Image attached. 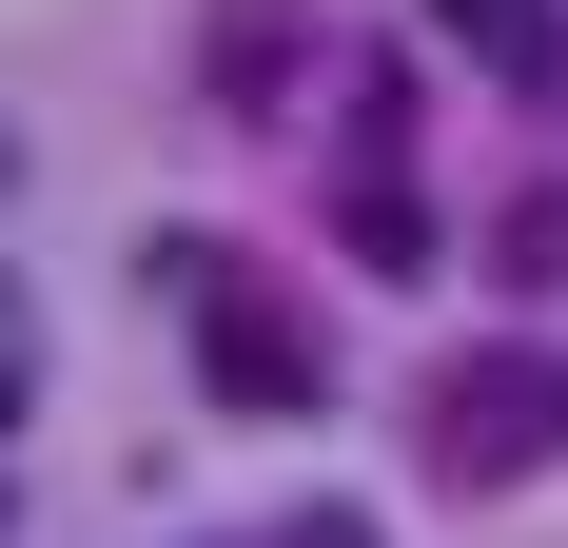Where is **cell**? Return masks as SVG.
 Instances as JSON below:
<instances>
[{
  "instance_id": "obj_4",
  "label": "cell",
  "mask_w": 568,
  "mask_h": 548,
  "mask_svg": "<svg viewBox=\"0 0 568 548\" xmlns=\"http://www.w3.org/2000/svg\"><path fill=\"white\" fill-rule=\"evenodd\" d=\"M294 548H373V509H294Z\"/></svg>"
},
{
  "instance_id": "obj_1",
  "label": "cell",
  "mask_w": 568,
  "mask_h": 548,
  "mask_svg": "<svg viewBox=\"0 0 568 548\" xmlns=\"http://www.w3.org/2000/svg\"><path fill=\"white\" fill-rule=\"evenodd\" d=\"M158 294L196 314V373H216L235 412H314V392H334V333H314V314H275V294L216 255V235H176V255H158Z\"/></svg>"
},
{
  "instance_id": "obj_3",
  "label": "cell",
  "mask_w": 568,
  "mask_h": 548,
  "mask_svg": "<svg viewBox=\"0 0 568 548\" xmlns=\"http://www.w3.org/2000/svg\"><path fill=\"white\" fill-rule=\"evenodd\" d=\"M432 40L490 59V79H529V99H568V20L549 0H432Z\"/></svg>"
},
{
  "instance_id": "obj_2",
  "label": "cell",
  "mask_w": 568,
  "mask_h": 548,
  "mask_svg": "<svg viewBox=\"0 0 568 548\" xmlns=\"http://www.w3.org/2000/svg\"><path fill=\"white\" fill-rule=\"evenodd\" d=\"M529 450H568V353H470V373H432V470H529Z\"/></svg>"
}]
</instances>
